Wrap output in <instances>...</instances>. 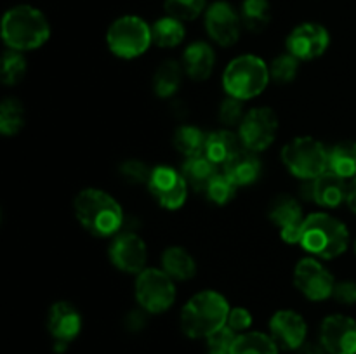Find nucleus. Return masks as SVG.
<instances>
[{"label":"nucleus","instance_id":"f257e3e1","mask_svg":"<svg viewBox=\"0 0 356 354\" xmlns=\"http://www.w3.org/2000/svg\"><path fill=\"white\" fill-rule=\"evenodd\" d=\"M76 221L94 236H113L124 226V210L120 203L106 191L86 187L73 201Z\"/></svg>","mask_w":356,"mask_h":354},{"label":"nucleus","instance_id":"f03ea898","mask_svg":"<svg viewBox=\"0 0 356 354\" xmlns=\"http://www.w3.org/2000/svg\"><path fill=\"white\" fill-rule=\"evenodd\" d=\"M229 311L222 294L216 290L198 292L181 311V330L190 339H207L228 323Z\"/></svg>","mask_w":356,"mask_h":354},{"label":"nucleus","instance_id":"7ed1b4c3","mask_svg":"<svg viewBox=\"0 0 356 354\" xmlns=\"http://www.w3.org/2000/svg\"><path fill=\"white\" fill-rule=\"evenodd\" d=\"M51 37V26L42 10L37 7L14 6L2 17V38L14 51L26 52L42 47Z\"/></svg>","mask_w":356,"mask_h":354},{"label":"nucleus","instance_id":"20e7f679","mask_svg":"<svg viewBox=\"0 0 356 354\" xmlns=\"http://www.w3.org/2000/svg\"><path fill=\"white\" fill-rule=\"evenodd\" d=\"M299 245L320 259H334L346 252L350 231L343 221L327 212H313L302 222Z\"/></svg>","mask_w":356,"mask_h":354},{"label":"nucleus","instance_id":"39448f33","mask_svg":"<svg viewBox=\"0 0 356 354\" xmlns=\"http://www.w3.org/2000/svg\"><path fill=\"white\" fill-rule=\"evenodd\" d=\"M270 66L254 54L232 59L222 73V87L229 97L249 101L264 92L270 83Z\"/></svg>","mask_w":356,"mask_h":354},{"label":"nucleus","instance_id":"423d86ee","mask_svg":"<svg viewBox=\"0 0 356 354\" xmlns=\"http://www.w3.org/2000/svg\"><path fill=\"white\" fill-rule=\"evenodd\" d=\"M282 162L294 177L313 180L329 170V149L318 139L301 135L282 148Z\"/></svg>","mask_w":356,"mask_h":354},{"label":"nucleus","instance_id":"0eeeda50","mask_svg":"<svg viewBox=\"0 0 356 354\" xmlns=\"http://www.w3.org/2000/svg\"><path fill=\"white\" fill-rule=\"evenodd\" d=\"M106 44L117 58H139L153 44L152 26L139 16H122L108 28Z\"/></svg>","mask_w":356,"mask_h":354},{"label":"nucleus","instance_id":"6e6552de","mask_svg":"<svg viewBox=\"0 0 356 354\" xmlns=\"http://www.w3.org/2000/svg\"><path fill=\"white\" fill-rule=\"evenodd\" d=\"M136 301L148 314H160L176 302V285L163 269L146 267L136 278Z\"/></svg>","mask_w":356,"mask_h":354},{"label":"nucleus","instance_id":"1a4fd4ad","mask_svg":"<svg viewBox=\"0 0 356 354\" xmlns=\"http://www.w3.org/2000/svg\"><path fill=\"white\" fill-rule=\"evenodd\" d=\"M278 132V117L271 108L259 106L247 111L238 125V135L243 148L250 151H264L273 144Z\"/></svg>","mask_w":356,"mask_h":354},{"label":"nucleus","instance_id":"9d476101","mask_svg":"<svg viewBox=\"0 0 356 354\" xmlns=\"http://www.w3.org/2000/svg\"><path fill=\"white\" fill-rule=\"evenodd\" d=\"M294 285L306 298L313 302L332 297L336 281L330 271L315 257H305L294 267Z\"/></svg>","mask_w":356,"mask_h":354},{"label":"nucleus","instance_id":"9b49d317","mask_svg":"<svg viewBox=\"0 0 356 354\" xmlns=\"http://www.w3.org/2000/svg\"><path fill=\"white\" fill-rule=\"evenodd\" d=\"M148 189L159 201L160 207L167 208V210H177L186 201L190 186L181 170L172 169L169 165H156L152 169Z\"/></svg>","mask_w":356,"mask_h":354},{"label":"nucleus","instance_id":"f8f14e48","mask_svg":"<svg viewBox=\"0 0 356 354\" xmlns=\"http://www.w3.org/2000/svg\"><path fill=\"white\" fill-rule=\"evenodd\" d=\"M204 23L209 37L221 47H232L238 42L242 19L235 7L226 0H216L207 7Z\"/></svg>","mask_w":356,"mask_h":354},{"label":"nucleus","instance_id":"ddd939ff","mask_svg":"<svg viewBox=\"0 0 356 354\" xmlns=\"http://www.w3.org/2000/svg\"><path fill=\"white\" fill-rule=\"evenodd\" d=\"M287 52L299 61H313L325 54L330 45V35L325 26L318 23H302L289 33Z\"/></svg>","mask_w":356,"mask_h":354},{"label":"nucleus","instance_id":"4468645a","mask_svg":"<svg viewBox=\"0 0 356 354\" xmlns=\"http://www.w3.org/2000/svg\"><path fill=\"white\" fill-rule=\"evenodd\" d=\"M320 344L327 354H356V321L346 314L327 316L320 326Z\"/></svg>","mask_w":356,"mask_h":354},{"label":"nucleus","instance_id":"2eb2a0df","mask_svg":"<svg viewBox=\"0 0 356 354\" xmlns=\"http://www.w3.org/2000/svg\"><path fill=\"white\" fill-rule=\"evenodd\" d=\"M146 259H148L146 243L136 233H120L111 242L110 260L117 269L139 274L143 269H146Z\"/></svg>","mask_w":356,"mask_h":354},{"label":"nucleus","instance_id":"dca6fc26","mask_svg":"<svg viewBox=\"0 0 356 354\" xmlns=\"http://www.w3.org/2000/svg\"><path fill=\"white\" fill-rule=\"evenodd\" d=\"M270 219L275 226L280 228V236L289 245H296L301 242V229L305 222L302 207L294 196L280 194L275 198L270 207Z\"/></svg>","mask_w":356,"mask_h":354},{"label":"nucleus","instance_id":"f3484780","mask_svg":"<svg viewBox=\"0 0 356 354\" xmlns=\"http://www.w3.org/2000/svg\"><path fill=\"white\" fill-rule=\"evenodd\" d=\"M270 335L280 349L298 351L306 342L308 325L299 312L292 309H282L271 316Z\"/></svg>","mask_w":356,"mask_h":354},{"label":"nucleus","instance_id":"a211bd4d","mask_svg":"<svg viewBox=\"0 0 356 354\" xmlns=\"http://www.w3.org/2000/svg\"><path fill=\"white\" fill-rule=\"evenodd\" d=\"M47 330L56 340V349L63 351L82 330V316L75 305L66 301H59L49 309Z\"/></svg>","mask_w":356,"mask_h":354},{"label":"nucleus","instance_id":"6ab92c4d","mask_svg":"<svg viewBox=\"0 0 356 354\" xmlns=\"http://www.w3.org/2000/svg\"><path fill=\"white\" fill-rule=\"evenodd\" d=\"M348 187L350 184L346 179L327 170L316 179L309 180V200L323 208H337L341 203H346Z\"/></svg>","mask_w":356,"mask_h":354},{"label":"nucleus","instance_id":"aec40b11","mask_svg":"<svg viewBox=\"0 0 356 354\" xmlns=\"http://www.w3.org/2000/svg\"><path fill=\"white\" fill-rule=\"evenodd\" d=\"M225 169L222 172L236 184V186H249V184L256 183L261 176V160L257 156L256 151H250V149L242 148L236 153L233 158H229L225 163Z\"/></svg>","mask_w":356,"mask_h":354},{"label":"nucleus","instance_id":"412c9836","mask_svg":"<svg viewBox=\"0 0 356 354\" xmlns=\"http://www.w3.org/2000/svg\"><path fill=\"white\" fill-rule=\"evenodd\" d=\"M216 65V52L207 42H193L183 54V68L191 80L204 82L211 76Z\"/></svg>","mask_w":356,"mask_h":354},{"label":"nucleus","instance_id":"4be33fe9","mask_svg":"<svg viewBox=\"0 0 356 354\" xmlns=\"http://www.w3.org/2000/svg\"><path fill=\"white\" fill-rule=\"evenodd\" d=\"M243 148L240 135L229 128H221L207 134V144H205V156L211 158L218 165H225L229 158L236 155Z\"/></svg>","mask_w":356,"mask_h":354},{"label":"nucleus","instance_id":"5701e85b","mask_svg":"<svg viewBox=\"0 0 356 354\" xmlns=\"http://www.w3.org/2000/svg\"><path fill=\"white\" fill-rule=\"evenodd\" d=\"M181 174L184 176L191 189L202 193V191H207L209 184L218 176L219 170L218 163H214L205 155H200L193 156V158H186V162L181 167Z\"/></svg>","mask_w":356,"mask_h":354},{"label":"nucleus","instance_id":"b1692460","mask_svg":"<svg viewBox=\"0 0 356 354\" xmlns=\"http://www.w3.org/2000/svg\"><path fill=\"white\" fill-rule=\"evenodd\" d=\"M162 269L174 281H186L197 273V262L183 246H169L162 253Z\"/></svg>","mask_w":356,"mask_h":354},{"label":"nucleus","instance_id":"393cba45","mask_svg":"<svg viewBox=\"0 0 356 354\" xmlns=\"http://www.w3.org/2000/svg\"><path fill=\"white\" fill-rule=\"evenodd\" d=\"M183 66L174 59L163 61L153 75V90L159 97L167 99L177 94L183 82Z\"/></svg>","mask_w":356,"mask_h":354},{"label":"nucleus","instance_id":"a878e982","mask_svg":"<svg viewBox=\"0 0 356 354\" xmlns=\"http://www.w3.org/2000/svg\"><path fill=\"white\" fill-rule=\"evenodd\" d=\"M329 170L343 179L356 177V141H341L329 149Z\"/></svg>","mask_w":356,"mask_h":354},{"label":"nucleus","instance_id":"bb28decb","mask_svg":"<svg viewBox=\"0 0 356 354\" xmlns=\"http://www.w3.org/2000/svg\"><path fill=\"white\" fill-rule=\"evenodd\" d=\"M152 35L153 44L163 49H172L177 47L184 40L186 30H184L183 21L176 19L172 16H163L153 23Z\"/></svg>","mask_w":356,"mask_h":354},{"label":"nucleus","instance_id":"cd10ccee","mask_svg":"<svg viewBox=\"0 0 356 354\" xmlns=\"http://www.w3.org/2000/svg\"><path fill=\"white\" fill-rule=\"evenodd\" d=\"M242 26L252 33L266 30L271 21V6L268 0H243L240 9Z\"/></svg>","mask_w":356,"mask_h":354},{"label":"nucleus","instance_id":"c85d7f7f","mask_svg":"<svg viewBox=\"0 0 356 354\" xmlns=\"http://www.w3.org/2000/svg\"><path fill=\"white\" fill-rule=\"evenodd\" d=\"M278 344L263 332L238 333L232 354H278Z\"/></svg>","mask_w":356,"mask_h":354},{"label":"nucleus","instance_id":"c756f323","mask_svg":"<svg viewBox=\"0 0 356 354\" xmlns=\"http://www.w3.org/2000/svg\"><path fill=\"white\" fill-rule=\"evenodd\" d=\"M205 144H207V134L195 125H181L174 134V146L181 155L186 158L205 155Z\"/></svg>","mask_w":356,"mask_h":354},{"label":"nucleus","instance_id":"7c9ffc66","mask_svg":"<svg viewBox=\"0 0 356 354\" xmlns=\"http://www.w3.org/2000/svg\"><path fill=\"white\" fill-rule=\"evenodd\" d=\"M24 127V106L16 97H7L0 104V132L7 137L16 135Z\"/></svg>","mask_w":356,"mask_h":354},{"label":"nucleus","instance_id":"2f4dec72","mask_svg":"<svg viewBox=\"0 0 356 354\" xmlns=\"http://www.w3.org/2000/svg\"><path fill=\"white\" fill-rule=\"evenodd\" d=\"M167 16L179 21H193L207 10V0H165L163 3Z\"/></svg>","mask_w":356,"mask_h":354},{"label":"nucleus","instance_id":"473e14b6","mask_svg":"<svg viewBox=\"0 0 356 354\" xmlns=\"http://www.w3.org/2000/svg\"><path fill=\"white\" fill-rule=\"evenodd\" d=\"M26 75V59L19 51H9L3 52L2 56V82L6 85H16L23 80Z\"/></svg>","mask_w":356,"mask_h":354},{"label":"nucleus","instance_id":"72a5a7b5","mask_svg":"<svg viewBox=\"0 0 356 354\" xmlns=\"http://www.w3.org/2000/svg\"><path fill=\"white\" fill-rule=\"evenodd\" d=\"M236 187L238 186H236V184L233 183L225 172H219L218 176L212 179V183L209 184L205 194H207V198L212 201V203L222 207V205H228L229 201L235 198Z\"/></svg>","mask_w":356,"mask_h":354},{"label":"nucleus","instance_id":"f704fd0d","mask_svg":"<svg viewBox=\"0 0 356 354\" xmlns=\"http://www.w3.org/2000/svg\"><path fill=\"white\" fill-rule=\"evenodd\" d=\"M299 71V59L292 54H282L278 58L273 59V62L270 65V76L273 82L282 83H291L292 80L298 76Z\"/></svg>","mask_w":356,"mask_h":354},{"label":"nucleus","instance_id":"c9c22d12","mask_svg":"<svg viewBox=\"0 0 356 354\" xmlns=\"http://www.w3.org/2000/svg\"><path fill=\"white\" fill-rule=\"evenodd\" d=\"M238 337V333L235 330L229 328L228 325H225L222 328H219L218 332H214L212 335H209L207 339V353L209 354H232L233 346H235V340Z\"/></svg>","mask_w":356,"mask_h":354},{"label":"nucleus","instance_id":"e433bc0d","mask_svg":"<svg viewBox=\"0 0 356 354\" xmlns=\"http://www.w3.org/2000/svg\"><path fill=\"white\" fill-rule=\"evenodd\" d=\"M118 172L131 184H148L149 176H152V169L139 160H127V162L120 163Z\"/></svg>","mask_w":356,"mask_h":354},{"label":"nucleus","instance_id":"4c0bfd02","mask_svg":"<svg viewBox=\"0 0 356 354\" xmlns=\"http://www.w3.org/2000/svg\"><path fill=\"white\" fill-rule=\"evenodd\" d=\"M245 111H243V101L235 99V97H226L219 106V120L228 127H235V125L242 124L245 118Z\"/></svg>","mask_w":356,"mask_h":354},{"label":"nucleus","instance_id":"58836bf2","mask_svg":"<svg viewBox=\"0 0 356 354\" xmlns=\"http://www.w3.org/2000/svg\"><path fill=\"white\" fill-rule=\"evenodd\" d=\"M226 325L232 330H235L236 333H243L250 328V325H252V314H250V311H247L245 307H233L232 311H229L228 323H226Z\"/></svg>","mask_w":356,"mask_h":354},{"label":"nucleus","instance_id":"ea45409f","mask_svg":"<svg viewBox=\"0 0 356 354\" xmlns=\"http://www.w3.org/2000/svg\"><path fill=\"white\" fill-rule=\"evenodd\" d=\"M332 297L336 298L339 304H344V305L356 304V281L344 280V281H339V283H336Z\"/></svg>","mask_w":356,"mask_h":354},{"label":"nucleus","instance_id":"a19ab883","mask_svg":"<svg viewBox=\"0 0 356 354\" xmlns=\"http://www.w3.org/2000/svg\"><path fill=\"white\" fill-rule=\"evenodd\" d=\"M125 326L131 332H139L146 326V311H132L125 318Z\"/></svg>","mask_w":356,"mask_h":354},{"label":"nucleus","instance_id":"79ce46f5","mask_svg":"<svg viewBox=\"0 0 356 354\" xmlns=\"http://www.w3.org/2000/svg\"><path fill=\"white\" fill-rule=\"evenodd\" d=\"M298 354H327V351L323 349L322 344L315 342H305L298 349Z\"/></svg>","mask_w":356,"mask_h":354},{"label":"nucleus","instance_id":"37998d69","mask_svg":"<svg viewBox=\"0 0 356 354\" xmlns=\"http://www.w3.org/2000/svg\"><path fill=\"white\" fill-rule=\"evenodd\" d=\"M346 205L350 207L351 212H355V214H356V177H355V179H351L350 187H348Z\"/></svg>","mask_w":356,"mask_h":354},{"label":"nucleus","instance_id":"c03bdc74","mask_svg":"<svg viewBox=\"0 0 356 354\" xmlns=\"http://www.w3.org/2000/svg\"><path fill=\"white\" fill-rule=\"evenodd\" d=\"M355 253H356V242H355Z\"/></svg>","mask_w":356,"mask_h":354}]
</instances>
